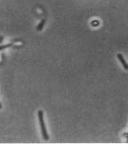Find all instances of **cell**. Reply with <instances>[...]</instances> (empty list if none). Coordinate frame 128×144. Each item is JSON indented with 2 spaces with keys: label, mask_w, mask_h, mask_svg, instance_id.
I'll return each mask as SVG.
<instances>
[{
  "label": "cell",
  "mask_w": 128,
  "mask_h": 144,
  "mask_svg": "<svg viewBox=\"0 0 128 144\" xmlns=\"http://www.w3.org/2000/svg\"><path fill=\"white\" fill-rule=\"evenodd\" d=\"M0 109H2V105H1V102H0Z\"/></svg>",
  "instance_id": "8992f818"
},
{
  "label": "cell",
  "mask_w": 128,
  "mask_h": 144,
  "mask_svg": "<svg viewBox=\"0 0 128 144\" xmlns=\"http://www.w3.org/2000/svg\"><path fill=\"white\" fill-rule=\"evenodd\" d=\"M38 115V121H39V125H40V130H41V134H42L43 138L45 140L49 139V134L47 132V128L45 125V121H44V114H43L42 110H39L37 113Z\"/></svg>",
  "instance_id": "6da1fadb"
},
{
  "label": "cell",
  "mask_w": 128,
  "mask_h": 144,
  "mask_svg": "<svg viewBox=\"0 0 128 144\" xmlns=\"http://www.w3.org/2000/svg\"><path fill=\"white\" fill-rule=\"evenodd\" d=\"M2 40H3V37H2V36H1V37H0V43H1V42H2Z\"/></svg>",
  "instance_id": "5b68a950"
},
{
  "label": "cell",
  "mask_w": 128,
  "mask_h": 144,
  "mask_svg": "<svg viewBox=\"0 0 128 144\" xmlns=\"http://www.w3.org/2000/svg\"><path fill=\"white\" fill-rule=\"evenodd\" d=\"M44 23H45V19H43L41 22H40V24L37 26V31H41L43 28V26H44Z\"/></svg>",
  "instance_id": "3957f363"
},
{
  "label": "cell",
  "mask_w": 128,
  "mask_h": 144,
  "mask_svg": "<svg viewBox=\"0 0 128 144\" xmlns=\"http://www.w3.org/2000/svg\"><path fill=\"white\" fill-rule=\"evenodd\" d=\"M12 46H13V43L7 44V45H4V46H0V51H1V50H4V49H6V48H8V47H12Z\"/></svg>",
  "instance_id": "277c9868"
},
{
  "label": "cell",
  "mask_w": 128,
  "mask_h": 144,
  "mask_svg": "<svg viewBox=\"0 0 128 144\" xmlns=\"http://www.w3.org/2000/svg\"><path fill=\"white\" fill-rule=\"evenodd\" d=\"M118 59H119L120 63H121V65H122V67L125 69V70H128V63L126 62V60L124 59V57L122 56V54L121 53H118Z\"/></svg>",
  "instance_id": "7a4b0ae2"
}]
</instances>
